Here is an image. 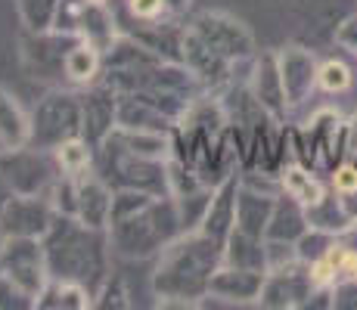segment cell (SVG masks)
I'll return each mask as SVG.
<instances>
[{
    "instance_id": "6da1fadb",
    "label": "cell",
    "mask_w": 357,
    "mask_h": 310,
    "mask_svg": "<svg viewBox=\"0 0 357 310\" xmlns=\"http://www.w3.org/2000/svg\"><path fill=\"white\" fill-rule=\"evenodd\" d=\"M224 264V242L187 230L155 254L153 295L162 307H202L211 277Z\"/></svg>"
},
{
    "instance_id": "7a4b0ae2",
    "label": "cell",
    "mask_w": 357,
    "mask_h": 310,
    "mask_svg": "<svg viewBox=\"0 0 357 310\" xmlns=\"http://www.w3.org/2000/svg\"><path fill=\"white\" fill-rule=\"evenodd\" d=\"M44 254H47V270L53 279H68L81 282L84 288H91L97 298L100 286L109 279V233L97 230V226L81 224L78 217L56 215L53 226L47 230Z\"/></svg>"
},
{
    "instance_id": "3957f363",
    "label": "cell",
    "mask_w": 357,
    "mask_h": 310,
    "mask_svg": "<svg viewBox=\"0 0 357 310\" xmlns=\"http://www.w3.org/2000/svg\"><path fill=\"white\" fill-rule=\"evenodd\" d=\"M112 254L128 261L155 258L171 239L183 233L181 215H177L174 196H153L146 205L134 208L130 215L112 217L106 226Z\"/></svg>"
},
{
    "instance_id": "277c9868",
    "label": "cell",
    "mask_w": 357,
    "mask_h": 310,
    "mask_svg": "<svg viewBox=\"0 0 357 310\" xmlns=\"http://www.w3.org/2000/svg\"><path fill=\"white\" fill-rule=\"evenodd\" d=\"M93 168L112 189H140L153 196H171L168 192V162L143 158L130 153L125 143L115 137V130L97 146Z\"/></svg>"
},
{
    "instance_id": "5b68a950",
    "label": "cell",
    "mask_w": 357,
    "mask_h": 310,
    "mask_svg": "<svg viewBox=\"0 0 357 310\" xmlns=\"http://www.w3.org/2000/svg\"><path fill=\"white\" fill-rule=\"evenodd\" d=\"M81 137V91L53 87L44 100H38L31 112V143L38 149H56L59 143Z\"/></svg>"
},
{
    "instance_id": "8992f818",
    "label": "cell",
    "mask_w": 357,
    "mask_h": 310,
    "mask_svg": "<svg viewBox=\"0 0 357 310\" xmlns=\"http://www.w3.org/2000/svg\"><path fill=\"white\" fill-rule=\"evenodd\" d=\"M78 44V38L63 34L56 29H44V31H22L19 38V59H22L25 75L44 84L63 87L66 81V53Z\"/></svg>"
},
{
    "instance_id": "52a82bcc",
    "label": "cell",
    "mask_w": 357,
    "mask_h": 310,
    "mask_svg": "<svg viewBox=\"0 0 357 310\" xmlns=\"http://www.w3.org/2000/svg\"><path fill=\"white\" fill-rule=\"evenodd\" d=\"M0 171L10 192L16 196H47V189L59 177L56 155L50 149L22 146L13 153H0Z\"/></svg>"
},
{
    "instance_id": "ba28073f",
    "label": "cell",
    "mask_w": 357,
    "mask_h": 310,
    "mask_svg": "<svg viewBox=\"0 0 357 310\" xmlns=\"http://www.w3.org/2000/svg\"><path fill=\"white\" fill-rule=\"evenodd\" d=\"M0 273L16 282L31 301H38V295L50 279L44 242L29 236H3L0 239Z\"/></svg>"
},
{
    "instance_id": "9c48e42d",
    "label": "cell",
    "mask_w": 357,
    "mask_h": 310,
    "mask_svg": "<svg viewBox=\"0 0 357 310\" xmlns=\"http://www.w3.org/2000/svg\"><path fill=\"white\" fill-rule=\"evenodd\" d=\"M187 25L211 47V50H218L221 56H227L230 62H236V65H239V62H252V56L258 53L252 29L243 22V19L230 16V13L205 10V13H196Z\"/></svg>"
},
{
    "instance_id": "30bf717a",
    "label": "cell",
    "mask_w": 357,
    "mask_h": 310,
    "mask_svg": "<svg viewBox=\"0 0 357 310\" xmlns=\"http://www.w3.org/2000/svg\"><path fill=\"white\" fill-rule=\"evenodd\" d=\"M56 220V208L47 196H16L13 192L0 208V236L44 239Z\"/></svg>"
},
{
    "instance_id": "8fae6325",
    "label": "cell",
    "mask_w": 357,
    "mask_h": 310,
    "mask_svg": "<svg viewBox=\"0 0 357 310\" xmlns=\"http://www.w3.org/2000/svg\"><path fill=\"white\" fill-rule=\"evenodd\" d=\"M277 62H280V75H283V91L289 109L305 106L311 100V93L317 91L320 62L314 56V50L305 44H286L277 50Z\"/></svg>"
},
{
    "instance_id": "7c38bea8",
    "label": "cell",
    "mask_w": 357,
    "mask_h": 310,
    "mask_svg": "<svg viewBox=\"0 0 357 310\" xmlns=\"http://www.w3.org/2000/svg\"><path fill=\"white\" fill-rule=\"evenodd\" d=\"M181 62L190 68V72L199 78V84L205 87V91H221V87H227L233 78H236V62H230L227 56H221L218 50H211L208 44H205L199 34L187 25V31H183V53H181Z\"/></svg>"
},
{
    "instance_id": "4fadbf2b",
    "label": "cell",
    "mask_w": 357,
    "mask_h": 310,
    "mask_svg": "<svg viewBox=\"0 0 357 310\" xmlns=\"http://www.w3.org/2000/svg\"><path fill=\"white\" fill-rule=\"evenodd\" d=\"M115 127H119V93L102 81L81 87V137L97 149Z\"/></svg>"
},
{
    "instance_id": "5bb4252c",
    "label": "cell",
    "mask_w": 357,
    "mask_h": 310,
    "mask_svg": "<svg viewBox=\"0 0 357 310\" xmlns=\"http://www.w3.org/2000/svg\"><path fill=\"white\" fill-rule=\"evenodd\" d=\"M311 292H314V282H311V273H307V264L298 261V264L286 267V270L267 273L258 304L267 310H298L307 304Z\"/></svg>"
},
{
    "instance_id": "9a60e30c",
    "label": "cell",
    "mask_w": 357,
    "mask_h": 310,
    "mask_svg": "<svg viewBox=\"0 0 357 310\" xmlns=\"http://www.w3.org/2000/svg\"><path fill=\"white\" fill-rule=\"evenodd\" d=\"M264 270H245V267H230L221 264L211 277L208 295L202 298V307L208 304H258L261 298V286H264Z\"/></svg>"
},
{
    "instance_id": "2e32d148",
    "label": "cell",
    "mask_w": 357,
    "mask_h": 310,
    "mask_svg": "<svg viewBox=\"0 0 357 310\" xmlns=\"http://www.w3.org/2000/svg\"><path fill=\"white\" fill-rule=\"evenodd\" d=\"M249 91H252V96H255V102L271 115L273 121H286V115H289V102H286L277 50H258L255 56H252Z\"/></svg>"
},
{
    "instance_id": "e0dca14e",
    "label": "cell",
    "mask_w": 357,
    "mask_h": 310,
    "mask_svg": "<svg viewBox=\"0 0 357 310\" xmlns=\"http://www.w3.org/2000/svg\"><path fill=\"white\" fill-rule=\"evenodd\" d=\"M78 183V217L81 224L97 226V230H106L109 226V215H112V196L115 189L100 177L97 168H91L87 174L75 177Z\"/></svg>"
},
{
    "instance_id": "ac0fdd59",
    "label": "cell",
    "mask_w": 357,
    "mask_h": 310,
    "mask_svg": "<svg viewBox=\"0 0 357 310\" xmlns=\"http://www.w3.org/2000/svg\"><path fill=\"white\" fill-rule=\"evenodd\" d=\"M236 192H239V174H233L215 186L208 211H205L202 224H199V233H205L215 242H224L236 230Z\"/></svg>"
},
{
    "instance_id": "d6986e66",
    "label": "cell",
    "mask_w": 357,
    "mask_h": 310,
    "mask_svg": "<svg viewBox=\"0 0 357 310\" xmlns=\"http://www.w3.org/2000/svg\"><path fill=\"white\" fill-rule=\"evenodd\" d=\"M119 16L109 10V3H97V0H87L84 13H81V22H78V38L93 44L97 50L106 53L109 47L119 40Z\"/></svg>"
},
{
    "instance_id": "ffe728a7",
    "label": "cell",
    "mask_w": 357,
    "mask_h": 310,
    "mask_svg": "<svg viewBox=\"0 0 357 310\" xmlns=\"http://www.w3.org/2000/svg\"><path fill=\"white\" fill-rule=\"evenodd\" d=\"M273 205H277V196H267V192L249 189V186L239 183L236 192V230L252 233V236H264L267 224H271Z\"/></svg>"
},
{
    "instance_id": "44dd1931",
    "label": "cell",
    "mask_w": 357,
    "mask_h": 310,
    "mask_svg": "<svg viewBox=\"0 0 357 310\" xmlns=\"http://www.w3.org/2000/svg\"><path fill=\"white\" fill-rule=\"evenodd\" d=\"M31 143V115L19 106L16 96L0 87V153H13Z\"/></svg>"
},
{
    "instance_id": "7402d4cb",
    "label": "cell",
    "mask_w": 357,
    "mask_h": 310,
    "mask_svg": "<svg viewBox=\"0 0 357 310\" xmlns=\"http://www.w3.org/2000/svg\"><path fill=\"white\" fill-rule=\"evenodd\" d=\"M102 68H106V53L97 50L87 40H78L72 50L66 53V84L72 87H91L102 78Z\"/></svg>"
},
{
    "instance_id": "603a6c76",
    "label": "cell",
    "mask_w": 357,
    "mask_h": 310,
    "mask_svg": "<svg viewBox=\"0 0 357 310\" xmlns=\"http://www.w3.org/2000/svg\"><path fill=\"white\" fill-rule=\"evenodd\" d=\"M174 118L134 93H119V127L128 130H174Z\"/></svg>"
},
{
    "instance_id": "cb8c5ba5",
    "label": "cell",
    "mask_w": 357,
    "mask_h": 310,
    "mask_svg": "<svg viewBox=\"0 0 357 310\" xmlns=\"http://www.w3.org/2000/svg\"><path fill=\"white\" fill-rule=\"evenodd\" d=\"M280 186H283V196L301 202L305 208L314 205V202H320L324 192L329 189V183L320 180L317 171L307 168V164H301V162H286L283 168H280Z\"/></svg>"
},
{
    "instance_id": "d4e9b609",
    "label": "cell",
    "mask_w": 357,
    "mask_h": 310,
    "mask_svg": "<svg viewBox=\"0 0 357 310\" xmlns=\"http://www.w3.org/2000/svg\"><path fill=\"white\" fill-rule=\"evenodd\" d=\"M307 230H311V224H307V211H305V205L295 202V199H289V196H283V192H280L264 236H267V239H283V242H298V239L305 236Z\"/></svg>"
},
{
    "instance_id": "484cf974",
    "label": "cell",
    "mask_w": 357,
    "mask_h": 310,
    "mask_svg": "<svg viewBox=\"0 0 357 310\" xmlns=\"http://www.w3.org/2000/svg\"><path fill=\"white\" fill-rule=\"evenodd\" d=\"M93 292L84 288L81 282H68V279H47L44 292L38 295L34 307L38 310H91L93 307Z\"/></svg>"
},
{
    "instance_id": "4316f807",
    "label": "cell",
    "mask_w": 357,
    "mask_h": 310,
    "mask_svg": "<svg viewBox=\"0 0 357 310\" xmlns=\"http://www.w3.org/2000/svg\"><path fill=\"white\" fill-rule=\"evenodd\" d=\"M307 224L317 226V230H326V233H335V236H342V233L348 230V226L354 224V215L348 211L345 199L339 196V192L329 186L324 192V199L314 205H307Z\"/></svg>"
},
{
    "instance_id": "83f0119b",
    "label": "cell",
    "mask_w": 357,
    "mask_h": 310,
    "mask_svg": "<svg viewBox=\"0 0 357 310\" xmlns=\"http://www.w3.org/2000/svg\"><path fill=\"white\" fill-rule=\"evenodd\" d=\"M224 264L245 267V270H264L267 273V254H264V236L233 230L224 239Z\"/></svg>"
},
{
    "instance_id": "f1b7e54d",
    "label": "cell",
    "mask_w": 357,
    "mask_h": 310,
    "mask_svg": "<svg viewBox=\"0 0 357 310\" xmlns=\"http://www.w3.org/2000/svg\"><path fill=\"white\" fill-rule=\"evenodd\" d=\"M115 137L130 149V153L143 155V158H159L168 162L174 155V140L171 130H128V127H115Z\"/></svg>"
},
{
    "instance_id": "f546056e",
    "label": "cell",
    "mask_w": 357,
    "mask_h": 310,
    "mask_svg": "<svg viewBox=\"0 0 357 310\" xmlns=\"http://www.w3.org/2000/svg\"><path fill=\"white\" fill-rule=\"evenodd\" d=\"M53 155H56L59 174H68V177L87 174V171L93 168V162H97V149H93L84 137H72V140L59 143V146L53 149Z\"/></svg>"
},
{
    "instance_id": "4dcf8cb0",
    "label": "cell",
    "mask_w": 357,
    "mask_h": 310,
    "mask_svg": "<svg viewBox=\"0 0 357 310\" xmlns=\"http://www.w3.org/2000/svg\"><path fill=\"white\" fill-rule=\"evenodd\" d=\"M354 84V72L345 59L339 56H329L320 62V72H317V91H324L329 96H339L345 91H351Z\"/></svg>"
},
{
    "instance_id": "1f68e13d",
    "label": "cell",
    "mask_w": 357,
    "mask_h": 310,
    "mask_svg": "<svg viewBox=\"0 0 357 310\" xmlns=\"http://www.w3.org/2000/svg\"><path fill=\"white\" fill-rule=\"evenodd\" d=\"M211 192H215V186H202V189L190 192V196H177L174 199V202H177V215H181V224H183V233H187V230H199L205 211H208Z\"/></svg>"
},
{
    "instance_id": "d6a6232c",
    "label": "cell",
    "mask_w": 357,
    "mask_h": 310,
    "mask_svg": "<svg viewBox=\"0 0 357 310\" xmlns=\"http://www.w3.org/2000/svg\"><path fill=\"white\" fill-rule=\"evenodd\" d=\"M19 6V19L29 31H44L53 25V16H56L59 0H16Z\"/></svg>"
},
{
    "instance_id": "836d02e7",
    "label": "cell",
    "mask_w": 357,
    "mask_h": 310,
    "mask_svg": "<svg viewBox=\"0 0 357 310\" xmlns=\"http://www.w3.org/2000/svg\"><path fill=\"white\" fill-rule=\"evenodd\" d=\"M47 199H50V205L56 208V215L75 217L78 215V183H75V177L59 174L50 189H47Z\"/></svg>"
},
{
    "instance_id": "e575fe53",
    "label": "cell",
    "mask_w": 357,
    "mask_h": 310,
    "mask_svg": "<svg viewBox=\"0 0 357 310\" xmlns=\"http://www.w3.org/2000/svg\"><path fill=\"white\" fill-rule=\"evenodd\" d=\"M93 307H102V310H109V307H112V310H128V307H134L128 282L121 279V277H112V273H109V279L100 286Z\"/></svg>"
},
{
    "instance_id": "d590c367",
    "label": "cell",
    "mask_w": 357,
    "mask_h": 310,
    "mask_svg": "<svg viewBox=\"0 0 357 310\" xmlns=\"http://www.w3.org/2000/svg\"><path fill=\"white\" fill-rule=\"evenodd\" d=\"M335 242H339V236H335V233H326V230H317V226H311V230H307L305 236L295 242V248H298V258L305 261V264H311V261L324 258V254Z\"/></svg>"
},
{
    "instance_id": "8d00e7d4",
    "label": "cell",
    "mask_w": 357,
    "mask_h": 310,
    "mask_svg": "<svg viewBox=\"0 0 357 310\" xmlns=\"http://www.w3.org/2000/svg\"><path fill=\"white\" fill-rule=\"evenodd\" d=\"M264 254H267V273L271 270H286V267L298 264V248L295 242H283V239H267L264 236Z\"/></svg>"
},
{
    "instance_id": "74e56055",
    "label": "cell",
    "mask_w": 357,
    "mask_h": 310,
    "mask_svg": "<svg viewBox=\"0 0 357 310\" xmlns=\"http://www.w3.org/2000/svg\"><path fill=\"white\" fill-rule=\"evenodd\" d=\"M329 186H333L339 196H351L357 192V158L345 155L333 171H329Z\"/></svg>"
},
{
    "instance_id": "f35d334b",
    "label": "cell",
    "mask_w": 357,
    "mask_h": 310,
    "mask_svg": "<svg viewBox=\"0 0 357 310\" xmlns=\"http://www.w3.org/2000/svg\"><path fill=\"white\" fill-rule=\"evenodd\" d=\"M125 13L140 22H155V19L168 16V6L165 0H125Z\"/></svg>"
},
{
    "instance_id": "ab89813d",
    "label": "cell",
    "mask_w": 357,
    "mask_h": 310,
    "mask_svg": "<svg viewBox=\"0 0 357 310\" xmlns=\"http://www.w3.org/2000/svg\"><path fill=\"white\" fill-rule=\"evenodd\" d=\"M333 40H335V47H339V50L357 56V10L348 13L345 19H339V22H335Z\"/></svg>"
},
{
    "instance_id": "60d3db41",
    "label": "cell",
    "mask_w": 357,
    "mask_h": 310,
    "mask_svg": "<svg viewBox=\"0 0 357 310\" xmlns=\"http://www.w3.org/2000/svg\"><path fill=\"white\" fill-rule=\"evenodd\" d=\"M29 307H34V301L16 286V282L6 279L3 273H0V310H29Z\"/></svg>"
},
{
    "instance_id": "b9f144b4",
    "label": "cell",
    "mask_w": 357,
    "mask_h": 310,
    "mask_svg": "<svg viewBox=\"0 0 357 310\" xmlns=\"http://www.w3.org/2000/svg\"><path fill=\"white\" fill-rule=\"evenodd\" d=\"M333 310H357V279L333 282Z\"/></svg>"
},
{
    "instance_id": "7bdbcfd3",
    "label": "cell",
    "mask_w": 357,
    "mask_h": 310,
    "mask_svg": "<svg viewBox=\"0 0 357 310\" xmlns=\"http://www.w3.org/2000/svg\"><path fill=\"white\" fill-rule=\"evenodd\" d=\"M339 279H357V248H348L345 245L342 267H339Z\"/></svg>"
},
{
    "instance_id": "ee69618b",
    "label": "cell",
    "mask_w": 357,
    "mask_h": 310,
    "mask_svg": "<svg viewBox=\"0 0 357 310\" xmlns=\"http://www.w3.org/2000/svg\"><path fill=\"white\" fill-rule=\"evenodd\" d=\"M190 3H193V0H165V6H168V16H174V19H181L183 13L190 10Z\"/></svg>"
},
{
    "instance_id": "f6af8a7d",
    "label": "cell",
    "mask_w": 357,
    "mask_h": 310,
    "mask_svg": "<svg viewBox=\"0 0 357 310\" xmlns=\"http://www.w3.org/2000/svg\"><path fill=\"white\" fill-rule=\"evenodd\" d=\"M13 192H10V186H6V180H3V171H0V208L6 205V199H10Z\"/></svg>"
},
{
    "instance_id": "bcb514c9",
    "label": "cell",
    "mask_w": 357,
    "mask_h": 310,
    "mask_svg": "<svg viewBox=\"0 0 357 310\" xmlns=\"http://www.w3.org/2000/svg\"><path fill=\"white\" fill-rule=\"evenodd\" d=\"M97 3H109V0H97Z\"/></svg>"
}]
</instances>
